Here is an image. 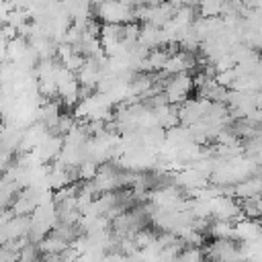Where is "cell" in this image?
Masks as SVG:
<instances>
[{
  "instance_id": "6da1fadb",
  "label": "cell",
  "mask_w": 262,
  "mask_h": 262,
  "mask_svg": "<svg viewBox=\"0 0 262 262\" xmlns=\"http://www.w3.org/2000/svg\"><path fill=\"white\" fill-rule=\"evenodd\" d=\"M192 88H194V78L190 76V72L170 74L164 80V94L170 104H180L182 100H186Z\"/></svg>"
},
{
  "instance_id": "7a4b0ae2",
  "label": "cell",
  "mask_w": 262,
  "mask_h": 262,
  "mask_svg": "<svg viewBox=\"0 0 262 262\" xmlns=\"http://www.w3.org/2000/svg\"><path fill=\"white\" fill-rule=\"evenodd\" d=\"M196 68V57L192 55V51H186V49H176L170 53L166 66H164V74L170 76V74H180V72H190Z\"/></svg>"
},
{
  "instance_id": "3957f363",
  "label": "cell",
  "mask_w": 262,
  "mask_h": 262,
  "mask_svg": "<svg viewBox=\"0 0 262 262\" xmlns=\"http://www.w3.org/2000/svg\"><path fill=\"white\" fill-rule=\"evenodd\" d=\"M235 239L237 242H256L262 239V221L242 215L235 221Z\"/></svg>"
},
{
  "instance_id": "277c9868",
  "label": "cell",
  "mask_w": 262,
  "mask_h": 262,
  "mask_svg": "<svg viewBox=\"0 0 262 262\" xmlns=\"http://www.w3.org/2000/svg\"><path fill=\"white\" fill-rule=\"evenodd\" d=\"M262 194V174L258 176H248L239 182L233 184V196L235 199H252V196H260Z\"/></svg>"
}]
</instances>
